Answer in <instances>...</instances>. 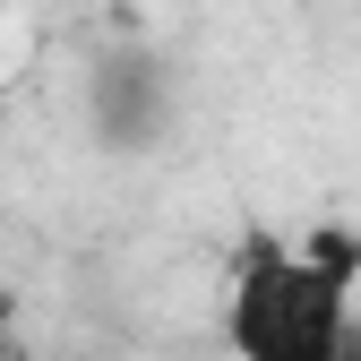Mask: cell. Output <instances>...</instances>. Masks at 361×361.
<instances>
[{
  "label": "cell",
  "instance_id": "obj_1",
  "mask_svg": "<svg viewBox=\"0 0 361 361\" xmlns=\"http://www.w3.org/2000/svg\"><path fill=\"white\" fill-rule=\"evenodd\" d=\"M353 284H361V233L319 224L301 241H250L224 293L233 361H353Z\"/></svg>",
  "mask_w": 361,
  "mask_h": 361
},
{
  "label": "cell",
  "instance_id": "obj_2",
  "mask_svg": "<svg viewBox=\"0 0 361 361\" xmlns=\"http://www.w3.org/2000/svg\"><path fill=\"white\" fill-rule=\"evenodd\" d=\"M180 129V78L155 43H112L86 69V138L104 155H155Z\"/></svg>",
  "mask_w": 361,
  "mask_h": 361
}]
</instances>
